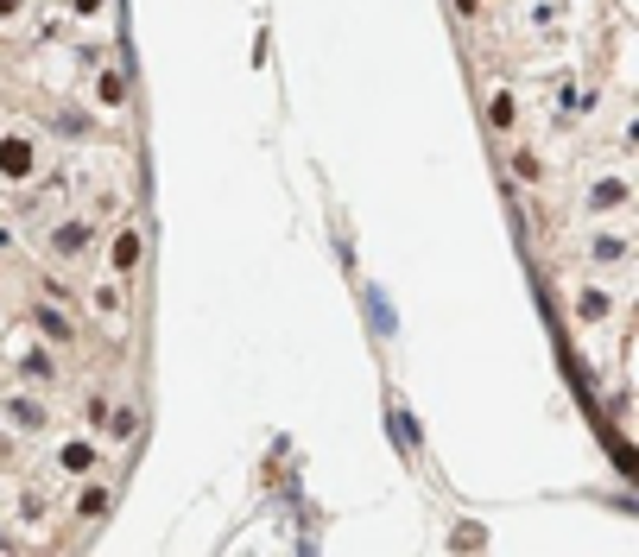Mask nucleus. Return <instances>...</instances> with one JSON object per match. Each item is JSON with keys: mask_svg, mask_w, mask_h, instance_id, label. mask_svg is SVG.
Wrapping results in <instances>:
<instances>
[{"mask_svg": "<svg viewBox=\"0 0 639 557\" xmlns=\"http://www.w3.org/2000/svg\"><path fill=\"white\" fill-rule=\"evenodd\" d=\"M0 412H7V425H13V431H32V437H38V431L51 425V412H45V399H32V393H13V399L0 405Z\"/></svg>", "mask_w": 639, "mask_h": 557, "instance_id": "obj_1", "label": "nucleus"}, {"mask_svg": "<svg viewBox=\"0 0 639 557\" xmlns=\"http://www.w3.org/2000/svg\"><path fill=\"white\" fill-rule=\"evenodd\" d=\"M32 171H38L32 139H0V178H32Z\"/></svg>", "mask_w": 639, "mask_h": 557, "instance_id": "obj_2", "label": "nucleus"}, {"mask_svg": "<svg viewBox=\"0 0 639 557\" xmlns=\"http://www.w3.org/2000/svg\"><path fill=\"white\" fill-rule=\"evenodd\" d=\"M83 247H89V222H83V216L57 222V235H51V254H57V260H77Z\"/></svg>", "mask_w": 639, "mask_h": 557, "instance_id": "obj_3", "label": "nucleus"}, {"mask_svg": "<svg viewBox=\"0 0 639 557\" xmlns=\"http://www.w3.org/2000/svg\"><path fill=\"white\" fill-rule=\"evenodd\" d=\"M139 260H146V241H139L133 229H120V235H114V254H108V266H114V272H133Z\"/></svg>", "mask_w": 639, "mask_h": 557, "instance_id": "obj_4", "label": "nucleus"}, {"mask_svg": "<svg viewBox=\"0 0 639 557\" xmlns=\"http://www.w3.org/2000/svg\"><path fill=\"white\" fill-rule=\"evenodd\" d=\"M95 462H102V456H95V444H83V437L57 450V469H63V475H89Z\"/></svg>", "mask_w": 639, "mask_h": 557, "instance_id": "obj_5", "label": "nucleus"}, {"mask_svg": "<svg viewBox=\"0 0 639 557\" xmlns=\"http://www.w3.org/2000/svg\"><path fill=\"white\" fill-rule=\"evenodd\" d=\"M513 178H519V184H538V178H544V159H538L532 146H519V153H513Z\"/></svg>", "mask_w": 639, "mask_h": 557, "instance_id": "obj_6", "label": "nucleus"}, {"mask_svg": "<svg viewBox=\"0 0 639 557\" xmlns=\"http://www.w3.org/2000/svg\"><path fill=\"white\" fill-rule=\"evenodd\" d=\"M32 323H38V329H45L51 342H70V323H63V317H57L51 304H38V311H32Z\"/></svg>", "mask_w": 639, "mask_h": 557, "instance_id": "obj_7", "label": "nucleus"}, {"mask_svg": "<svg viewBox=\"0 0 639 557\" xmlns=\"http://www.w3.org/2000/svg\"><path fill=\"white\" fill-rule=\"evenodd\" d=\"M487 121H494V127H513V121H519V102H513V96L501 89V96L487 102Z\"/></svg>", "mask_w": 639, "mask_h": 557, "instance_id": "obj_8", "label": "nucleus"}, {"mask_svg": "<svg viewBox=\"0 0 639 557\" xmlns=\"http://www.w3.org/2000/svg\"><path fill=\"white\" fill-rule=\"evenodd\" d=\"M77 513H83V520H102V513H108V487H83V495H77Z\"/></svg>", "mask_w": 639, "mask_h": 557, "instance_id": "obj_9", "label": "nucleus"}, {"mask_svg": "<svg viewBox=\"0 0 639 557\" xmlns=\"http://www.w3.org/2000/svg\"><path fill=\"white\" fill-rule=\"evenodd\" d=\"M20 374H26V380H51V374H57V362L45 355V348H32V355L20 362Z\"/></svg>", "mask_w": 639, "mask_h": 557, "instance_id": "obj_10", "label": "nucleus"}, {"mask_svg": "<svg viewBox=\"0 0 639 557\" xmlns=\"http://www.w3.org/2000/svg\"><path fill=\"white\" fill-rule=\"evenodd\" d=\"M95 96H102V108H120V102H127V77H114V70H108V77L95 83Z\"/></svg>", "mask_w": 639, "mask_h": 557, "instance_id": "obj_11", "label": "nucleus"}, {"mask_svg": "<svg viewBox=\"0 0 639 557\" xmlns=\"http://www.w3.org/2000/svg\"><path fill=\"white\" fill-rule=\"evenodd\" d=\"M595 209H614V203H627V184L620 178H608V184H595V196H589Z\"/></svg>", "mask_w": 639, "mask_h": 557, "instance_id": "obj_12", "label": "nucleus"}, {"mask_svg": "<svg viewBox=\"0 0 639 557\" xmlns=\"http://www.w3.org/2000/svg\"><path fill=\"white\" fill-rule=\"evenodd\" d=\"M108 425H114V437H133L139 418H133V405H127V412H114V405H108Z\"/></svg>", "mask_w": 639, "mask_h": 557, "instance_id": "obj_13", "label": "nucleus"}, {"mask_svg": "<svg viewBox=\"0 0 639 557\" xmlns=\"http://www.w3.org/2000/svg\"><path fill=\"white\" fill-rule=\"evenodd\" d=\"M577 311H583V317H608V298H602V292H583Z\"/></svg>", "mask_w": 639, "mask_h": 557, "instance_id": "obj_14", "label": "nucleus"}, {"mask_svg": "<svg viewBox=\"0 0 639 557\" xmlns=\"http://www.w3.org/2000/svg\"><path fill=\"white\" fill-rule=\"evenodd\" d=\"M83 418H89V425H102V418H108V399H102V393H89V405H83Z\"/></svg>", "mask_w": 639, "mask_h": 557, "instance_id": "obj_15", "label": "nucleus"}, {"mask_svg": "<svg viewBox=\"0 0 639 557\" xmlns=\"http://www.w3.org/2000/svg\"><path fill=\"white\" fill-rule=\"evenodd\" d=\"M620 254H627V247H620V241H614V235H608V241H595V260H608V266H614V260H620Z\"/></svg>", "mask_w": 639, "mask_h": 557, "instance_id": "obj_16", "label": "nucleus"}, {"mask_svg": "<svg viewBox=\"0 0 639 557\" xmlns=\"http://www.w3.org/2000/svg\"><path fill=\"white\" fill-rule=\"evenodd\" d=\"M70 7H77V13L89 20V13H102V0H70Z\"/></svg>", "mask_w": 639, "mask_h": 557, "instance_id": "obj_17", "label": "nucleus"}, {"mask_svg": "<svg viewBox=\"0 0 639 557\" xmlns=\"http://www.w3.org/2000/svg\"><path fill=\"white\" fill-rule=\"evenodd\" d=\"M20 13V0H0V20H13Z\"/></svg>", "mask_w": 639, "mask_h": 557, "instance_id": "obj_18", "label": "nucleus"}]
</instances>
